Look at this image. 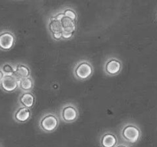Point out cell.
<instances>
[{
	"label": "cell",
	"instance_id": "5bb4252c",
	"mask_svg": "<svg viewBox=\"0 0 157 147\" xmlns=\"http://www.w3.org/2000/svg\"><path fill=\"white\" fill-rule=\"evenodd\" d=\"M15 76L17 77H27L31 76V70L26 64L18 63L16 64Z\"/></svg>",
	"mask_w": 157,
	"mask_h": 147
},
{
	"label": "cell",
	"instance_id": "4fadbf2b",
	"mask_svg": "<svg viewBox=\"0 0 157 147\" xmlns=\"http://www.w3.org/2000/svg\"><path fill=\"white\" fill-rule=\"evenodd\" d=\"M48 30L51 36L55 35V34L62 33L63 32L60 21L55 19L53 17V15L49 18L48 21Z\"/></svg>",
	"mask_w": 157,
	"mask_h": 147
},
{
	"label": "cell",
	"instance_id": "3957f363",
	"mask_svg": "<svg viewBox=\"0 0 157 147\" xmlns=\"http://www.w3.org/2000/svg\"><path fill=\"white\" fill-rule=\"evenodd\" d=\"M93 65L88 60H81V61H78V63L74 67V77L78 81H87L93 75Z\"/></svg>",
	"mask_w": 157,
	"mask_h": 147
},
{
	"label": "cell",
	"instance_id": "2e32d148",
	"mask_svg": "<svg viewBox=\"0 0 157 147\" xmlns=\"http://www.w3.org/2000/svg\"><path fill=\"white\" fill-rule=\"evenodd\" d=\"M63 12V13L64 14V15L68 18H70L71 19H72L73 21H78V13L76 12V11L71 7H65L64 9H61Z\"/></svg>",
	"mask_w": 157,
	"mask_h": 147
},
{
	"label": "cell",
	"instance_id": "ac0fdd59",
	"mask_svg": "<svg viewBox=\"0 0 157 147\" xmlns=\"http://www.w3.org/2000/svg\"><path fill=\"white\" fill-rule=\"evenodd\" d=\"M114 147H130V145H127V144H126V143H124V142H123V143H119V142H118L117 145H115Z\"/></svg>",
	"mask_w": 157,
	"mask_h": 147
},
{
	"label": "cell",
	"instance_id": "5b68a950",
	"mask_svg": "<svg viewBox=\"0 0 157 147\" xmlns=\"http://www.w3.org/2000/svg\"><path fill=\"white\" fill-rule=\"evenodd\" d=\"M123 68L122 62L116 57H110L106 60L104 65V73L109 76H117Z\"/></svg>",
	"mask_w": 157,
	"mask_h": 147
},
{
	"label": "cell",
	"instance_id": "8fae6325",
	"mask_svg": "<svg viewBox=\"0 0 157 147\" xmlns=\"http://www.w3.org/2000/svg\"><path fill=\"white\" fill-rule=\"evenodd\" d=\"M35 96L32 91L22 92L18 97V104L20 106L27 107L29 109H32L35 104Z\"/></svg>",
	"mask_w": 157,
	"mask_h": 147
},
{
	"label": "cell",
	"instance_id": "7c38bea8",
	"mask_svg": "<svg viewBox=\"0 0 157 147\" xmlns=\"http://www.w3.org/2000/svg\"><path fill=\"white\" fill-rule=\"evenodd\" d=\"M35 86L32 76L27 77H18V89L22 92L32 91Z\"/></svg>",
	"mask_w": 157,
	"mask_h": 147
},
{
	"label": "cell",
	"instance_id": "9c48e42d",
	"mask_svg": "<svg viewBox=\"0 0 157 147\" xmlns=\"http://www.w3.org/2000/svg\"><path fill=\"white\" fill-rule=\"evenodd\" d=\"M31 116H32L31 109L20 106L14 112L13 119L17 123L22 124L27 123L31 119Z\"/></svg>",
	"mask_w": 157,
	"mask_h": 147
},
{
	"label": "cell",
	"instance_id": "ffe728a7",
	"mask_svg": "<svg viewBox=\"0 0 157 147\" xmlns=\"http://www.w3.org/2000/svg\"><path fill=\"white\" fill-rule=\"evenodd\" d=\"M156 19H157V13H156Z\"/></svg>",
	"mask_w": 157,
	"mask_h": 147
},
{
	"label": "cell",
	"instance_id": "6da1fadb",
	"mask_svg": "<svg viewBox=\"0 0 157 147\" xmlns=\"http://www.w3.org/2000/svg\"><path fill=\"white\" fill-rule=\"evenodd\" d=\"M120 136L124 143L129 145H134L140 139L141 130L134 123L127 122L121 128Z\"/></svg>",
	"mask_w": 157,
	"mask_h": 147
},
{
	"label": "cell",
	"instance_id": "9a60e30c",
	"mask_svg": "<svg viewBox=\"0 0 157 147\" xmlns=\"http://www.w3.org/2000/svg\"><path fill=\"white\" fill-rule=\"evenodd\" d=\"M2 70L5 75H15L16 64L12 63H6L1 67Z\"/></svg>",
	"mask_w": 157,
	"mask_h": 147
},
{
	"label": "cell",
	"instance_id": "277c9868",
	"mask_svg": "<svg viewBox=\"0 0 157 147\" xmlns=\"http://www.w3.org/2000/svg\"><path fill=\"white\" fill-rule=\"evenodd\" d=\"M79 117V111L73 103H67L64 104L59 112L60 120L65 123H73L78 120Z\"/></svg>",
	"mask_w": 157,
	"mask_h": 147
},
{
	"label": "cell",
	"instance_id": "8992f818",
	"mask_svg": "<svg viewBox=\"0 0 157 147\" xmlns=\"http://www.w3.org/2000/svg\"><path fill=\"white\" fill-rule=\"evenodd\" d=\"M54 18L58 21H60L62 27L63 32L64 33H70L75 35V32L77 30V22L71 19L68 17L65 16L63 13L62 10H60L56 14L53 15Z\"/></svg>",
	"mask_w": 157,
	"mask_h": 147
},
{
	"label": "cell",
	"instance_id": "7a4b0ae2",
	"mask_svg": "<svg viewBox=\"0 0 157 147\" xmlns=\"http://www.w3.org/2000/svg\"><path fill=\"white\" fill-rule=\"evenodd\" d=\"M60 125V118L56 113H47L41 116L38 121V128L45 133H52L58 129Z\"/></svg>",
	"mask_w": 157,
	"mask_h": 147
},
{
	"label": "cell",
	"instance_id": "52a82bcc",
	"mask_svg": "<svg viewBox=\"0 0 157 147\" xmlns=\"http://www.w3.org/2000/svg\"><path fill=\"white\" fill-rule=\"evenodd\" d=\"M15 36L10 30L5 29L0 32V50H11L15 44Z\"/></svg>",
	"mask_w": 157,
	"mask_h": 147
},
{
	"label": "cell",
	"instance_id": "d6986e66",
	"mask_svg": "<svg viewBox=\"0 0 157 147\" xmlns=\"http://www.w3.org/2000/svg\"><path fill=\"white\" fill-rule=\"evenodd\" d=\"M4 74H3V72H2V69H1V67H0V83H1V81H2V78H3V77H4Z\"/></svg>",
	"mask_w": 157,
	"mask_h": 147
},
{
	"label": "cell",
	"instance_id": "30bf717a",
	"mask_svg": "<svg viewBox=\"0 0 157 147\" xmlns=\"http://www.w3.org/2000/svg\"><path fill=\"white\" fill-rule=\"evenodd\" d=\"M99 142L101 147H114L119 142L117 136L111 132L103 133L100 137Z\"/></svg>",
	"mask_w": 157,
	"mask_h": 147
},
{
	"label": "cell",
	"instance_id": "ba28073f",
	"mask_svg": "<svg viewBox=\"0 0 157 147\" xmlns=\"http://www.w3.org/2000/svg\"><path fill=\"white\" fill-rule=\"evenodd\" d=\"M0 87L6 93H12L18 89V77L15 75H4Z\"/></svg>",
	"mask_w": 157,
	"mask_h": 147
},
{
	"label": "cell",
	"instance_id": "e0dca14e",
	"mask_svg": "<svg viewBox=\"0 0 157 147\" xmlns=\"http://www.w3.org/2000/svg\"><path fill=\"white\" fill-rule=\"evenodd\" d=\"M74 37V34H70V33H64L62 32V40H68L71 39Z\"/></svg>",
	"mask_w": 157,
	"mask_h": 147
}]
</instances>
